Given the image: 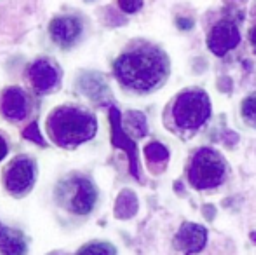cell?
Returning a JSON list of instances; mask_svg holds the SVG:
<instances>
[{
    "label": "cell",
    "instance_id": "7c38bea8",
    "mask_svg": "<svg viewBox=\"0 0 256 255\" xmlns=\"http://www.w3.org/2000/svg\"><path fill=\"white\" fill-rule=\"evenodd\" d=\"M26 245L21 232L0 225V253L2 255H23Z\"/></svg>",
    "mask_w": 256,
    "mask_h": 255
},
{
    "label": "cell",
    "instance_id": "3957f363",
    "mask_svg": "<svg viewBox=\"0 0 256 255\" xmlns=\"http://www.w3.org/2000/svg\"><path fill=\"white\" fill-rule=\"evenodd\" d=\"M226 164L216 150L200 149L194 156L188 170V180L196 189H211L223 182Z\"/></svg>",
    "mask_w": 256,
    "mask_h": 255
},
{
    "label": "cell",
    "instance_id": "ba28073f",
    "mask_svg": "<svg viewBox=\"0 0 256 255\" xmlns=\"http://www.w3.org/2000/svg\"><path fill=\"white\" fill-rule=\"evenodd\" d=\"M240 42V32L234 21L222 20L212 27V30L208 35V48L214 55L223 56Z\"/></svg>",
    "mask_w": 256,
    "mask_h": 255
},
{
    "label": "cell",
    "instance_id": "6da1fadb",
    "mask_svg": "<svg viewBox=\"0 0 256 255\" xmlns=\"http://www.w3.org/2000/svg\"><path fill=\"white\" fill-rule=\"evenodd\" d=\"M117 81L136 93H148L168 75V58L154 46H134L114 63Z\"/></svg>",
    "mask_w": 256,
    "mask_h": 255
},
{
    "label": "cell",
    "instance_id": "8fae6325",
    "mask_svg": "<svg viewBox=\"0 0 256 255\" xmlns=\"http://www.w3.org/2000/svg\"><path fill=\"white\" fill-rule=\"evenodd\" d=\"M176 243H178L180 250H183L186 255L199 253L206 246V243H208V231L202 225L186 222V224H183L180 227V232L176 236Z\"/></svg>",
    "mask_w": 256,
    "mask_h": 255
},
{
    "label": "cell",
    "instance_id": "9a60e30c",
    "mask_svg": "<svg viewBox=\"0 0 256 255\" xmlns=\"http://www.w3.org/2000/svg\"><path fill=\"white\" fill-rule=\"evenodd\" d=\"M145 156L150 163H166L169 159V150L166 149L162 143L158 142H152L145 147Z\"/></svg>",
    "mask_w": 256,
    "mask_h": 255
},
{
    "label": "cell",
    "instance_id": "ffe728a7",
    "mask_svg": "<svg viewBox=\"0 0 256 255\" xmlns=\"http://www.w3.org/2000/svg\"><path fill=\"white\" fill-rule=\"evenodd\" d=\"M118 7H120L124 13H136L143 7V0H118Z\"/></svg>",
    "mask_w": 256,
    "mask_h": 255
},
{
    "label": "cell",
    "instance_id": "cb8c5ba5",
    "mask_svg": "<svg viewBox=\"0 0 256 255\" xmlns=\"http://www.w3.org/2000/svg\"><path fill=\"white\" fill-rule=\"evenodd\" d=\"M251 239H253V241L256 243V232H253V234H251Z\"/></svg>",
    "mask_w": 256,
    "mask_h": 255
},
{
    "label": "cell",
    "instance_id": "7402d4cb",
    "mask_svg": "<svg viewBox=\"0 0 256 255\" xmlns=\"http://www.w3.org/2000/svg\"><path fill=\"white\" fill-rule=\"evenodd\" d=\"M7 152H9V147H7V142H6V138H4V136L0 135V161H2L4 157L7 156Z\"/></svg>",
    "mask_w": 256,
    "mask_h": 255
},
{
    "label": "cell",
    "instance_id": "44dd1931",
    "mask_svg": "<svg viewBox=\"0 0 256 255\" xmlns=\"http://www.w3.org/2000/svg\"><path fill=\"white\" fill-rule=\"evenodd\" d=\"M176 23H178V27L182 28V30H190V28L194 27V21L190 20V18H178Z\"/></svg>",
    "mask_w": 256,
    "mask_h": 255
},
{
    "label": "cell",
    "instance_id": "9c48e42d",
    "mask_svg": "<svg viewBox=\"0 0 256 255\" xmlns=\"http://www.w3.org/2000/svg\"><path fill=\"white\" fill-rule=\"evenodd\" d=\"M28 110H30V98L24 89L10 86L0 93V112L6 119L14 123L23 121L28 116Z\"/></svg>",
    "mask_w": 256,
    "mask_h": 255
},
{
    "label": "cell",
    "instance_id": "5bb4252c",
    "mask_svg": "<svg viewBox=\"0 0 256 255\" xmlns=\"http://www.w3.org/2000/svg\"><path fill=\"white\" fill-rule=\"evenodd\" d=\"M136 210H138V201H136L134 194L129 192V191L122 192L117 199L115 215H117L118 218H129L136 213Z\"/></svg>",
    "mask_w": 256,
    "mask_h": 255
},
{
    "label": "cell",
    "instance_id": "ac0fdd59",
    "mask_svg": "<svg viewBox=\"0 0 256 255\" xmlns=\"http://www.w3.org/2000/svg\"><path fill=\"white\" fill-rule=\"evenodd\" d=\"M242 116L251 126H256V95H251L242 103Z\"/></svg>",
    "mask_w": 256,
    "mask_h": 255
},
{
    "label": "cell",
    "instance_id": "8992f818",
    "mask_svg": "<svg viewBox=\"0 0 256 255\" xmlns=\"http://www.w3.org/2000/svg\"><path fill=\"white\" fill-rule=\"evenodd\" d=\"M26 81L37 95H48L61 82V68L51 58H37L26 68Z\"/></svg>",
    "mask_w": 256,
    "mask_h": 255
},
{
    "label": "cell",
    "instance_id": "4fadbf2b",
    "mask_svg": "<svg viewBox=\"0 0 256 255\" xmlns=\"http://www.w3.org/2000/svg\"><path fill=\"white\" fill-rule=\"evenodd\" d=\"M112 123H114V143L117 147H124L131 157V171L134 177H138V159H136V147L120 129V116L117 110H112Z\"/></svg>",
    "mask_w": 256,
    "mask_h": 255
},
{
    "label": "cell",
    "instance_id": "d4e9b609",
    "mask_svg": "<svg viewBox=\"0 0 256 255\" xmlns=\"http://www.w3.org/2000/svg\"><path fill=\"white\" fill-rule=\"evenodd\" d=\"M52 255H63V253H52Z\"/></svg>",
    "mask_w": 256,
    "mask_h": 255
},
{
    "label": "cell",
    "instance_id": "52a82bcc",
    "mask_svg": "<svg viewBox=\"0 0 256 255\" xmlns=\"http://www.w3.org/2000/svg\"><path fill=\"white\" fill-rule=\"evenodd\" d=\"M4 182H6V189L10 194L21 196V194L28 192L35 182V163L30 157H16L6 168Z\"/></svg>",
    "mask_w": 256,
    "mask_h": 255
},
{
    "label": "cell",
    "instance_id": "30bf717a",
    "mask_svg": "<svg viewBox=\"0 0 256 255\" xmlns=\"http://www.w3.org/2000/svg\"><path fill=\"white\" fill-rule=\"evenodd\" d=\"M51 39L61 48L75 44L82 34V21L75 16H58L49 23Z\"/></svg>",
    "mask_w": 256,
    "mask_h": 255
},
{
    "label": "cell",
    "instance_id": "7a4b0ae2",
    "mask_svg": "<svg viewBox=\"0 0 256 255\" xmlns=\"http://www.w3.org/2000/svg\"><path fill=\"white\" fill-rule=\"evenodd\" d=\"M48 131L60 147H75L94 138L98 121L94 114L75 105H61L48 117Z\"/></svg>",
    "mask_w": 256,
    "mask_h": 255
},
{
    "label": "cell",
    "instance_id": "5b68a950",
    "mask_svg": "<svg viewBox=\"0 0 256 255\" xmlns=\"http://www.w3.org/2000/svg\"><path fill=\"white\" fill-rule=\"evenodd\" d=\"M58 199L64 208L77 215H88L94 208L98 192L91 180L84 177H72L58 187Z\"/></svg>",
    "mask_w": 256,
    "mask_h": 255
},
{
    "label": "cell",
    "instance_id": "d6986e66",
    "mask_svg": "<svg viewBox=\"0 0 256 255\" xmlns=\"http://www.w3.org/2000/svg\"><path fill=\"white\" fill-rule=\"evenodd\" d=\"M23 136H26V138L34 140L35 143H40V145H44V138H42L40 131H38V124L37 123H32L30 126L23 131Z\"/></svg>",
    "mask_w": 256,
    "mask_h": 255
},
{
    "label": "cell",
    "instance_id": "603a6c76",
    "mask_svg": "<svg viewBox=\"0 0 256 255\" xmlns=\"http://www.w3.org/2000/svg\"><path fill=\"white\" fill-rule=\"evenodd\" d=\"M250 39H251V44H253V48L256 49V25L253 27V30H251L250 34Z\"/></svg>",
    "mask_w": 256,
    "mask_h": 255
},
{
    "label": "cell",
    "instance_id": "2e32d148",
    "mask_svg": "<svg viewBox=\"0 0 256 255\" xmlns=\"http://www.w3.org/2000/svg\"><path fill=\"white\" fill-rule=\"evenodd\" d=\"M126 123H128V128L131 129L136 136L146 135V119H145V116H143V114L129 112L128 121H126Z\"/></svg>",
    "mask_w": 256,
    "mask_h": 255
},
{
    "label": "cell",
    "instance_id": "e0dca14e",
    "mask_svg": "<svg viewBox=\"0 0 256 255\" xmlns=\"http://www.w3.org/2000/svg\"><path fill=\"white\" fill-rule=\"evenodd\" d=\"M78 255H117L115 248L108 243H91V245L84 246L78 252Z\"/></svg>",
    "mask_w": 256,
    "mask_h": 255
},
{
    "label": "cell",
    "instance_id": "277c9868",
    "mask_svg": "<svg viewBox=\"0 0 256 255\" xmlns=\"http://www.w3.org/2000/svg\"><path fill=\"white\" fill-rule=\"evenodd\" d=\"M211 116V103L202 91H186L176 100L172 117L183 129L200 128Z\"/></svg>",
    "mask_w": 256,
    "mask_h": 255
}]
</instances>
